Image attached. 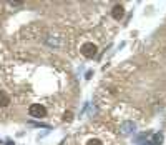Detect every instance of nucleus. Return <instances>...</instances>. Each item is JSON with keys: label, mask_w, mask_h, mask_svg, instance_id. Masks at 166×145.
<instances>
[{"label": "nucleus", "mask_w": 166, "mask_h": 145, "mask_svg": "<svg viewBox=\"0 0 166 145\" xmlns=\"http://www.w3.org/2000/svg\"><path fill=\"white\" fill-rule=\"evenodd\" d=\"M82 54L83 57H87V58H93L95 55H96V45L95 44H83L82 45Z\"/></svg>", "instance_id": "f03ea898"}, {"label": "nucleus", "mask_w": 166, "mask_h": 145, "mask_svg": "<svg viewBox=\"0 0 166 145\" xmlns=\"http://www.w3.org/2000/svg\"><path fill=\"white\" fill-rule=\"evenodd\" d=\"M28 113L32 117H37V119H43L47 115V109L43 105H40V103H33V105H30Z\"/></svg>", "instance_id": "f257e3e1"}, {"label": "nucleus", "mask_w": 166, "mask_h": 145, "mask_svg": "<svg viewBox=\"0 0 166 145\" xmlns=\"http://www.w3.org/2000/svg\"><path fill=\"white\" fill-rule=\"evenodd\" d=\"M135 130H136V123L135 122H125L120 127V134H123V135H131Z\"/></svg>", "instance_id": "7ed1b4c3"}, {"label": "nucleus", "mask_w": 166, "mask_h": 145, "mask_svg": "<svg viewBox=\"0 0 166 145\" xmlns=\"http://www.w3.org/2000/svg\"><path fill=\"white\" fill-rule=\"evenodd\" d=\"M7 145H13V142H12V140H8V142H7Z\"/></svg>", "instance_id": "1a4fd4ad"}, {"label": "nucleus", "mask_w": 166, "mask_h": 145, "mask_svg": "<svg viewBox=\"0 0 166 145\" xmlns=\"http://www.w3.org/2000/svg\"><path fill=\"white\" fill-rule=\"evenodd\" d=\"M163 142H165L163 134H161V132H156V134L153 135V143H155V145H163Z\"/></svg>", "instance_id": "423d86ee"}, {"label": "nucleus", "mask_w": 166, "mask_h": 145, "mask_svg": "<svg viewBox=\"0 0 166 145\" xmlns=\"http://www.w3.org/2000/svg\"><path fill=\"white\" fill-rule=\"evenodd\" d=\"M141 145H153V143H148V142H143Z\"/></svg>", "instance_id": "9d476101"}, {"label": "nucleus", "mask_w": 166, "mask_h": 145, "mask_svg": "<svg viewBox=\"0 0 166 145\" xmlns=\"http://www.w3.org/2000/svg\"><path fill=\"white\" fill-rule=\"evenodd\" d=\"M10 103V97L4 90H0V107H7Z\"/></svg>", "instance_id": "39448f33"}, {"label": "nucleus", "mask_w": 166, "mask_h": 145, "mask_svg": "<svg viewBox=\"0 0 166 145\" xmlns=\"http://www.w3.org/2000/svg\"><path fill=\"white\" fill-rule=\"evenodd\" d=\"M72 119H73V113L72 112H67L65 115H63V120H65V122H70Z\"/></svg>", "instance_id": "6e6552de"}, {"label": "nucleus", "mask_w": 166, "mask_h": 145, "mask_svg": "<svg viewBox=\"0 0 166 145\" xmlns=\"http://www.w3.org/2000/svg\"><path fill=\"white\" fill-rule=\"evenodd\" d=\"M87 145H103L98 138H91V140H88V143Z\"/></svg>", "instance_id": "0eeeda50"}, {"label": "nucleus", "mask_w": 166, "mask_h": 145, "mask_svg": "<svg viewBox=\"0 0 166 145\" xmlns=\"http://www.w3.org/2000/svg\"><path fill=\"white\" fill-rule=\"evenodd\" d=\"M111 15H113V18H116V20H121L123 15H125V8H123L120 4H116L111 10Z\"/></svg>", "instance_id": "20e7f679"}]
</instances>
